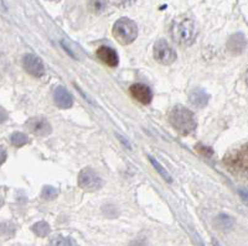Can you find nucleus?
I'll list each match as a JSON object with an SVG mask.
<instances>
[{"label": "nucleus", "instance_id": "nucleus-5", "mask_svg": "<svg viewBox=\"0 0 248 246\" xmlns=\"http://www.w3.org/2000/svg\"><path fill=\"white\" fill-rule=\"evenodd\" d=\"M154 57L161 65L169 66L176 61V52L165 40H159L154 46Z\"/></svg>", "mask_w": 248, "mask_h": 246}, {"label": "nucleus", "instance_id": "nucleus-9", "mask_svg": "<svg viewBox=\"0 0 248 246\" xmlns=\"http://www.w3.org/2000/svg\"><path fill=\"white\" fill-rule=\"evenodd\" d=\"M130 94L136 101H138L141 104H149L153 99V93L148 86L143 83L133 84L129 88Z\"/></svg>", "mask_w": 248, "mask_h": 246}, {"label": "nucleus", "instance_id": "nucleus-26", "mask_svg": "<svg viewBox=\"0 0 248 246\" xmlns=\"http://www.w3.org/2000/svg\"><path fill=\"white\" fill-rule=\"evenodd\" d=\"M246 82H247V86H248V72H247V76H246Z\"/></svg>", "mask_w": 248, "mask_h": 246}, {"label": "nucleus", "instance_id": "nucleus-25", "mask_svg": "<svg viewBox=\"0 0 248 246\" xmlns=\"http://www.w3.org/2000/svg\"><path fill=\"white\" fill-rule=\"evenodd\" d=\"M6 119V114L3 112V110L0 109V123H3V121H5Z\"/></svg>", "mask_w": 248, "mask_h": 246}, {"label": "nucleus", "instance_id": "nucleus-24", "mask_svg": "<svg viewBox=\"0 0 248 246\" xmlns=\"http://www.w3.org/2000/svg\"><path fill=\"white\" fill-rule=\"evenodd\" d=\"M117 136H118L119 137V139H121V141H122V143H123L124 144V145H125V146H128V148H130V145H129V143H128V141L127 140H125V139H124V137L123 136H121V135H117Z\"/></svg>", "mask_w": 248, "mask_h": 246}, {"label": "nucleus", "instance_id": "nucleus-16", "mask_svg": "<svg viewBox=\"0 0 248 246\" xmlns=\"http://www.w3.org/2000/svg\"><path fill=\"white\" fill-rule=\"evenodd\" d=\"M32 232L36 235L41 236V238H45L47 236L48 232H50V225H48L46 221H37L36 224L32 225Z\"/></svg>", "mask_w": 248, "mask_h": 246}, {"label": "nucleus", "instance_id": "nucleus-19", "mask_svg": "<svg viewBox=\"0 0 248 246\" xmlns=\"http://www.w3.org/2000/svg\"><path fill=\"white\" fill-rule=\"evenodd\" d=\"M10 140H12V144L16 147H21V146L25 145L28 143V136L23 132H14L10 137Z\"/></svg>", "mask_w": 248, "mask_h": 246}, {"label": "nucleus", "instance_id": "nucleus-18", "mask_svg": "<svg viewBox=\"0 0 248 246\" xmlns=\"http://www.w3.org/2000/svg\"><path fill=\"white\" fill-rule=\"evenodd\" d=\"M59 194V190L56 189L52 186H45L43 189V193H41V198L45 199V201H52L55 199Z\"/></svg>", "mask_w": 248, "mask_h": 246}, {"label": "nucleus", "instance_id": "nucleus-27", "mask_svg": "<svg viewBox=\"0 0 248 246\" xmlns=\"http://www.w3.org/2000/svg\"><path fill=\"white\" fill-rule=\"evenodd\" d=\"M1 204H3V199L0 198V205H1Z\"/></svg>", "mask_w": 248, "mask_h": 246}, {"label": "nucleus", "instance_id": "nucleus-23", "mask_svg": "<svg viewBox=\"0 0 248 246\" xmlns=\"http://www.w3.org/2000/svg\"><path fill=\"white\" fill-rule=\"evenodd\" d=\"M240 196L242 197V198L245 199L246 202H248V190L241 189V190H240Z\"/></svg>", "mask_w": 248, "mask_h": 246}, {"label": "nucleus", "instance_id": "nucleus-11", "mask_svg": "<svg viewBox=\"0 0 248 246\" xmlns=\"http://www.w3.org/2000/svg\"><path fill=\"white\" fill-rule=\"evenodd\" d=\"M97 57L108 67H117L118 66V55L113 48L108 46H101L97 50Z\"/></svg>", "mask_w": 248, "mask_h": 246}, {"label": "nucleus", "instance_id": "nucleus-8", "mask_svg": "<svg viewBox=\"0 0 248 246\" xmlns=\"http://www.w3.org/2000/svg\"><path fill=\"white\" fill-rule=\"evenodd\" d=\"M26 125L31 130V132L37 135V136H47V135L51 134V130H52L50 123L46 120L45 117L41 116L31 117Z\"/></svg>", "mask_w": 248, "mask_h": 246}, {"label": "nucleus", "instance_id": "nucleus-3", "mask_svg": "<svg viewBox=\"0 0 248 246\" xmlns=\"http://www.w3.org/2000/svg\"><path fill=\"white\" fill-rule=\"evenodd\" d=\"M223 163L233 174L248 176V144L231 150L223 159Z\"/></svg>", "mask_w": 248, "mask_h": 246}, {"label": "nucleus", "instance_id": "nucleus-1", "mask_svg": "<svg viewBox=\"0 0 248 246\" xmlns=\"http://www.w3.org/2000/svg\"><path fill=\"white\" fill-rule=\"evenodd\" d=\"M169 123L180 135H190L198 126L195 115L191 110L183 105L174 106L169 113Z\"/></svg>", "mask_w": 248, "mask_h": 246}, {"label": "nucleus", "instance_id": "nucleus-20", "mask_svg": "<svg viewBox=\"0 0 248 246\" xmlns=\"http://www.w3.org/2000/svg\"><path fill=\"white\" fill-rule=\"evenodd\" d=\"M51 245L57 246H67V245H76L74 240L71 238H65V236H57V238L51 240Z\"/></svg>", "mask_w": 248, "mask_h": 246}, {"label": "nucleus", "instance_id": "nucleus-12", "mask_svg": "<svg viewBox=\"0 0 248 246\" xmlns=\"http://www.w3.org/2000/svg\"><path fill=\"white\" fill-rule=\"evenodd\" d=\"M246 46H247V41H246L245 35L241 34V32L232 35L229 39V42H227V48L232 53H241L245 50Z\"/></svg>", "mask_w": 248, "mask_h": 246}, {"label": "nucleus", "instance_id": "nucleus-6", "mask_svg": "<svg viewBox=\"0 0 248 246\" xmlns=\"http://www.w3.org/2000/svg\"><path fill=\"white\" fill-rule=\"evenodd\" d=\"M103 182L92 168H83L78 174V186L87 192H94L102 187Z\"/></svg>", "mask_w": 248, "mask_h": 246}, {"label": "nucleus", "instance_id": "nucleus-22", "mask_svg": "<svg viewBox=\"0 0 248 246\" xmlns=\"http://www.w3.org/2000/svg\"><path fill=\"white\" fill-rule=\"evenodd\" d=\"M6 159V152L3 147H0V165L5 161Z\"/></svg>", "mask_w": 248, "mask_h": 246}, {"label": "nucleus", "instance_id": "nucleus-14", "mask_svg": "<svg viewBox=\"0 0 248 246\" xmlns=\"http://www.w3.org/2000/svg\"><path fill=\"white\" fill-rule=\"evenodd\" d=\"M233 219H232L231 217L226 216V214H220V216L216 218V220H215V225L221 230L231 229V228L233 227Z\"/></svg>", "mask_w": 248, "mask_h": 246}, {"label": "nucleus", "instance_id": "nucleus-2", "mask_svg": "<svg viewBox=\"0 0 248 246\" xmlns=\"http://www.w3.org/2000/svg\"><path fill=\"white\" fill-rule=\"evenodd\" d=\"M171 37L178 45L191 46L196 39L194 21L187 16H179L171 24Z\"/></svg>", "mask_w": 248, "mask_h": 246}, {"label": "nucleus", "instance_id": "nucleus-15", "mask_svg": "<svg viewBox=\"0 0 248 246\" xmlns=\"http://www.w3.org/2000/svg\"><path fill=\"white\" fill-rule=\"evenodd\" d=\"M107 6V0H90L88 1V8L93 14H102L106 10Z\"/></svg>", "mask_w": 248, "mask_h": 246}, {"label": "nucleus", "instance_id": "nucleus-4", "mask_svg": "<svg viewBox=\"0 0 248 246\" xmlns=\"http://www.w3.org/2000/svg\"><path fill=\"white\" fill-rule=\"evenodd\" d=\"M113 36L121 45H129L138 36L137 24L128 17H122L113 25Z\"/></svg>", "mask_w": 248, "mask_h": 246}, {"label": "nucleus", "instance_id": "nucleus-7", "mask_svg": "<svg viewBox=\"0 0 248 246\" xmlns=\"http://www.w3.org/2000/svg\"><path fill=\"white\" fill-rule=\"evenodd\" d=\"M24 68L34 77H41L45 74V66H44L43 59L35 55H26L24 57Z\"/></svg>", "mask_w": 248, "mask_h": 246}, {"label": "nucleus", "instance_id": "nucleus-13", "mask_svg": "<svg viewBox=\"0 0 248 246\" xmlns=\"http://www.w3.org/2000/svg\"><path fill=\"white\" fill-rule=\"evenodd\" d=\"M209 95L206 94L205 90L202 89H195L190 93L189 95V101L195 108H199V109H202L207 105L209 103Z\"/></svg>", "mask_w": 248, "mask_h": 246}, {"label": "nucleus", "instance_id": "nucleus-17", "mask_svg": "<svg viewBox=\"0 0 248 246\" xmlns=\"http://www.w3.org/2000/svg\"><path fill=\"white\" fill-rule=\"evenodd\" d=\"M149 161H150V163H152V165L154 166L155 170L158 171V174H160V176L163 177V178L165 179V181L169 182V183H171V182H172V178H171V176H170V174H169V172H168V171L165 170V168H164L163 166H161L160 163H159L158 161H156V159H154V157L149 156Z\"/></svg>", "mask_w": 248, "mask_h": 246}, {"label": "nucleus", "instance_id": "nucleus-21", "mask_svg": "<svg viewBox=\"0 0 248 246\" xmlns=\"http://www.w3.org/2000/svg\"><path fill=\"white\" fill-rule=\"evenodd\" d=\"M113 4H116V5L122 6V8H125V6L132 5L136 0H112Z\"/></svg>", "mask_w": 248, "mask_h": 246}, {"label": "nucleus", "instance_id": "nucleus-10", "mask_svg": "<svg viewBox=\"0 0 248 246\" xmlns=\"http://www.w3.org/2000/svg\"><path fill=\"white\" fill-rule=\"evenodd\" d=\"M55 104L60 109H70L74 105V98L72 95L67 92V89L63 87H57L54 92Z\"/></svg>", "mask_w": 248, "mask_h": 246}]
</instances>
